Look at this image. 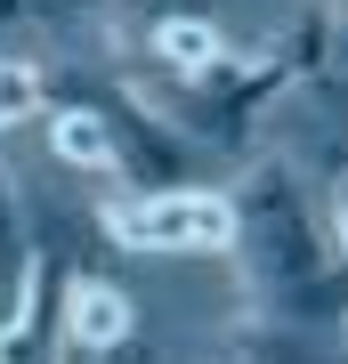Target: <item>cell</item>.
Segmentation results:
<instances>
[{
  "mask_svg": "<svg viewBox=\"0 0 348 364\" xmlns=\"http://www.w3.org/2000/svg\"><path fill=\"white\" fill-rule=\"evenodd\" d=\"M138 9H146V25H154V16H170V0H138Z\"/></svg>",
  "mask_w": 348,
  "mask_h": 364,
  "instance_id": "cell-15",
  "label": "cell"
},
{
  "mask_svg": "<svg viewBox=\"0 0 348 364\" xmlns=\"http://www.w3.org/2000/svg\"><path fill=\"white\" fill-rule=\"evenodd\" d=\"M33 16V0H0V25H25Z\"/></svg>",
  "mask_w": 348,
  "mask_h": 364,
  "instance_id": "cell-14",
  "label": "cell"
},
{
  "mask_svg": "<svg viewBox=\"0 0 348 364\" xmlns=\"http://www.w3.org/2000/svg\"><path fill=\"white\" fill-rule=\"evenodd\" d=\"M49 154H57L65 170H122L114 122H105V105H97V97L57 105V114H49Z\"/></svg>",
  "mask_w": 348,
  "mask_h": 364,
  "instance_id": "cell-7",
  "label": "cell"
},
{
  "mask_svg": "<svg viewBox=\"0 0 348 364\" xmlns=\"http://www.w3.org/2000/svg\"><path fill=\"white\" fill-rule=\"evenodd\" d=\"M146 57H154V73L170 81V90H194V81H211L227 65V33L211 25V16H154L146 25Z\"/></svg>",
  "mask_w": 348,
  "mask_h": 364,
  "instance_id": "cell-6",
  "label": "cell"
},
{
  "mask_svg": "<svg viewBox=\"0 0 348 364\" xmlns=\"http://www.w3.org/2000/svg\"><path fill=\"white\" fill-rule=\"evenodd\" d=\"M227 364H324L308 324H284V316H243L227 324Z\"/></svg>",
  "mask_w": 348,
  "mask_h": 364,
  "instance_id": "cell-8",
  "label": "cell"
},
{
  "mask_svg": "<svg viewBox=\"0 0 348 364\" xmlns=\"http://www.w3.org/2000/svg\"><path fill=\"white\" fill-rule=\"evenodd\" d=\"M105 235L130 251H186V259H235V203L219 186H170V195H130L97 210Z\"/></svg>",
  "mask_w": 348,
  "mask_h": 364,
  "instance_id": "cell-2",
  "label": "cell"
},
{
  "mask_svg": "<svg viewBox=\"0 0 348 364\" xmlns=\"http://www.w3.org/2000/svg\"><path fill=\"white\" fill-rule=\"evenodd\" d=\"M292 90V73L268 57H251V65H219L211 81H194V90H179L162 105L170 122L194 138V146H219V154H243V138L259 130V114H275V97Z\"/></svg>",
  "mask_w": 348,
  "mask_h": 364,
  "instance_id": "cell-3",
  "label": "cell"
},
{
  "mask_svg": "<svg viewBox=\"0 0 348 364\" xmlns=\"http://www.w3.org/2000/svg\"><path fill=\"white\" fill-rule=\"evenodd\" d=\"M90 364H154V348H146V340H138V332H130V340H122V348H105V356H90Z\"/></svg>",
  "mask_w": 348,
  "mask_h": 364,
  "instance_id": "cell-13",
  "label": "cell"
},
{
  "mask_svg": "<svg viewBox=\"0 0 348 364\" xmlns=\"http://www.w3.org/2000/svg\"><path fill=\"white\" fill-rule=\"evenodd\" d=\"M25 267H33V235H25V219H16V186H9V170H0V308L25 291Z\"/></svg>",
  "mask_w": 348,
  "mask_h": 364,
  "instance_id": "cell-10",
  "label": "cell"
},
{
  "mask_svg": "<svg viewBox=\"0 0 348 364\" xmlns=\"http://www.w3.org/2000/svg\"><path fill=\"white\" fill-rule=\"evenodd\" d=\"M57 9H65V0H33V16H57Z\"/></svg>",
  "mask_w": 348,
  "mask_h": 364,
  "instance_id": "cell-16",
  "label": "cell"
},
{
  "mask_svg": "<svg viewBox=\"0 0 348 364\" xmlns=\"http://www.w3.org/2000/svg\"><path fill=\"white\" fill-rule=\"evenodd\" d=\"M105 122H114V146H122V178H138L146 195H170V186H194V146L162 105H146L138 90H105Z\"/></svg>",
  "mask_w": 348,
  "mask_h": 364,
  "instance_id": "cell-4",
  "label": "cell"
},
{
  "mask_svg": "<svg viewBox=\"0 0 348 364\" xmlns=\"http://www.w3.org/2000/svg\"><path fill=\"white\" fill-rule=\"evenodd\" d=\"M33 105H41V65L33 57H0V130L25 122Z\"/></svg>",
  "mask_w": 348,
  "mask_h": 364,
  "instance_id": "cell-11",
  "label": "cell"
},
{
  "mask_svg": "<svg viewBox=\"0 0 348 364\" xmlns=\"http://www.w3.org/2000/svg\"><path fill=\"white\" fill-rule=\"evenodd\" d=\"M324 243H332V259L348 267V178H340V195H332V227H324Z\"/></svg>",
  "mask_w": 348,
  "mask_h": 364,
  "instance_id": "cell-12",
  "label": "cell"
},
{
  "mask_svg": "<svg viewBox=\"0 0 348 364\" xmlns=\"http://www.w3.org/2000/svg\"><path fill=\"white\" fill-rule=\"evenodd\" d=\"M227 203H235V259H243V284L259 291V316H284V324L348 316V267L308 219V186L284 154H251Z\"/></svg>",
  "mask_w": 348,
  "mask_h": 364,
  "instance_id": "cell-1",
  "label": "cell"
},
{
  "mask_svg": "<svg viewBox=\"0 0 348 364\" xmlns=\"http://www.w3.org/2000/svg\"><path fill=\"white\" fill-rule=\"evenodd\" d=\"M275 65L292 81H324V65H332V9H292L284 33H275Z\"/></svg>",
  "mask_w": 348,
  "mask_h": 364,
  "instance_id": "cell-9",
  "label": "cell"
},
{
  "mask_svg": "<svg viewBox=\"0 0 348 364\" xmlns=\"http://www.w3.org/2000/svg\"><path fill=\"white\" fill-rule=\"evenodd\" d=\"M130 332H138V316H130V291L114 284V275H73V284H65V299H57V348L73 364L122 348Z\"/></svg>",
  "mask_w": 348,
  "mask_h": 364,
  "instance_id": "cell-5",
  "label": "cell"
}]
</instances>
